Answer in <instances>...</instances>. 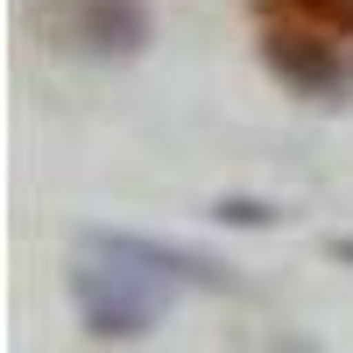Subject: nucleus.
I'll use <instances>...</instances> for the list:
<instances>
[{
  "label": "nucleus",
  "instance_id": "nucleus-1",
  "mask_svg": "<svg viewBox=\"0 0 353 353\" xmlns=\"http://www.w3.org/2000/svg\"><path fill=\"white\" fill-rule=\"evenodd\" d=\"M254 43L290 92L304 99L353 92V0H254Z\"/></svg>",
  "mask_w": 353,
  "mask_h": 353
},
{
  "label": "nucleus",
  "instance_id": "nucleus-2",
  "mask_svg": "<svg viewBox=\"0 0 353 353\" xmlns=\"http://www.w3.org/2000/svg\"><path fill=\"white\" fill-rule=\"evenodd\" d=\"M99 261H78L71 269V304H78V325L92 339H141L163 311V276L141 269L128 254H106L92 248Z\"/></svg>",
  "mask_w": 353,
  "mask_h": 353
},
{
  "label": "nucleus",
  "instance_id": "nucleus-3",
  "mask_svg": "<svg viewBox=\"0 0 353 353\" xmlns=\"http://www.w3.org/2000/svg\"><path fill=\"white\" fill-rule=\"evenodd\" d=\"M36 36L64 57H134L149 43V8L141 0H43L36 14Z\"/></svg>",
  "mask_w": 353,
  "mask_h": 353
},
{
  "label": "nucleus",
  "instance_id": "nucleus-4",
  "mask_svg": "<svg viewBox=\"0 0 353 353\" xmlns=\"http://www.w3.org/2000/svg\"><path fill=\"white\" fill-rule=\"evenodd\" d=\"M85 248H106V254H128L141 269H156L163 283H198V290H226V269L205 261L191 248H163V241H141V233H85Z\"/></svg>",
  "mask_w": 353,
  "mask_h": 353
},
{
  "label": "nucleus",
  "instance_id": "nucleus-5",
  "mask_svg": "<svg viewBox=\"0 0 353 353\" xmlns=\"http://www.w3.org/2000/svg\"><path fill=\"white\" fill-rule=\"evenodd\" d=\"M219 219H233V226H276L283 212H269V205H248V198H226V205H219Z\"/></svg>",
  "mask_w": 353,
  "mask_h": 353
},
{
  "label": "nucleus",
  "instance_id": "nucleus-6",
  "mask_svg": "<svg viewBox=\"0 0 353 353\" xmlns=\"http://www.w3.org/2000/svg\"><path fill=\"white\" fill-rule=\"evenodd\" d=\"M332 254H339V261H353V241H339V248H332Z\"/></svg>",
  "mask_w": 353,
  "mask_h": 353
}]
</instances>
